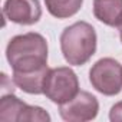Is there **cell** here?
Segmentation results:
<instances>
[{
  "label": "cell",
  "instance_id": "1",
  "mask_svg": "<svg viewBox=\"0 0 122 122\" xmlns=\"http://www.w3.org/2000/svg\"><path fill=\"white\" fill-rule=\"evenodd\" d=\"M6 59L13 73H30L47 69V42L36 32L17 35L7 43Z\"/></svg>",
  "mask_w": 122,
  "mask_h": 122
},
{
  "label": "cell",
  "instance_id": "2",
  "mask_svg": "<svg viewBox=\"0 0 122 122\" xmlns=\"http://www.w3.org/2000/svg\"><path fill=\"white\" fill-rule=\"evenodd\" d=\"M96 32L88 22H76L65 27L60 35V50L72 66H82L89 62L96 52Z\"/></svg>",
  "mask_w": 122,
  "mask_h": 122
},
{
  "label": "cell",
  "instance_id": "3",
  "mask_svg": "<svg viewBox=\"0 0 122 122\" xmlns=\"http://www.w3.org/2000/svg\"><path fill=\"white\" fill-rule=\"evenodd\" d=\"M79 92V79L76 73L68 68L60 66L49 69L43 85V95L56 105H63L73 99Z\"/></svg>",
  "mask_w": 122,
  "mask_h": 122
},
{
  "label": "cell",
  "instance_id": "4",
  "mask_svg": "<svg viewBox=\"0 0 122 122\" xmlns=\"http://www.w3.org/2000/svg\"><path fill=\"white\" fill-rule=\"evenodd\" d=\"M92 88L105 96H115L122 91V65L112 57H102L89 71Z\"/></svg>",
  "mask_w": 122,
  "mask_h": 122
},
{
  "label": "cell",
  "instance_id": "5",
  "mask_svg": "<svg viewBox=\"0 0 122 122\" xmlns=\"http://www.w3.org/2000/svg\"><path fill=\"white\" fill-rule=\"evenodd\" d=\"M50 115L40 106L27 105L13 92L0 99V121L3 122H50Z\"/></svg>",
  "mask_w": 122,
  "mask_h": 122
},
{
  "label": "cell",
  "instance_id": "6",
  "mask_svg": "<svg viewBox=\"0 0 122 122\" xmlns=\"http://www.w3.org/2000/svg\"><path fill=\"white\" fill-rule=\"evenodd\" d=\"M99 112V102L96 96L86 91H79L69 102L59 105V113L66 122H88L96 118Z\"/></svg>",
  "mask_w": 122,
  "mask_h": 122
},
{
  "label": "cell",
  "instance_id": "7",
  "mask_svg": "<svg viewBox=\"0 0 122 122\" xmlns=\"http://www.w3.org/2000/svg\"><path fill=\"white\" fill-rule=\"evenodd\" d=\"M3 15L16 25L32 26L40 20L42 6L39 0H6Z\"/></svg>",
  "mask_w": 122,
  "mask_h": 122
},
{
  "label": "cell",
  "instance_id": "8",
  "mask_svg": "<svg viewBox=\"0 0 122 122\" xmlns=\"http://www.w3.org/2000/svg\"><path fill=\"white\" fill-rule=\"evenodd\" d=\"M93 16L106 26L119 27L122 25V0H93Z\"/></svg>",
  "mask_w": 122,
  "mask_h": 122
},
{
  "label": "cell",
  "instance_id": "9",
  "mask_svg": "<svg viewBox=\"0 0 122 122\" xmlns=\"http://www.w3.org/2000/svg\"><path fill=\"white\" fill-rule=\"evenodd\" d=\"M45 5L53 17L69 19L81 10L83 0H45Z\"/></svg>",
  "mask_w": 122,
  "mask_h": 122
},
{
  "label": "cell",
  "instance_id": "10",
  "mask_svg": "<svg viewBox=\"0 0 122 122\" xmlns=\"http://www.w3.org/2000/svg\"><path fill=\"white\" fill-rule=\"evenodd\" d=\"M109 119L112 122H122V101L116 102L109 111Z\"/></svg>",
  "mask_w": 122,
  "mask_h": 122
},
{
  "label": "cell",
  "instance_id": "11",
  "mask_svg": "<svg viewBox=\"0 0 122 122\" xmlns=\"http://www.w3.org/2000/svg\"><path fill=\"white\" fill-rule=\"evenodd\" d=\"M119 36H121V42H122V25L119 26Z\"/></svg>",
  "mask_w": 122,
  "mask_h": 122
}]
</instances>
